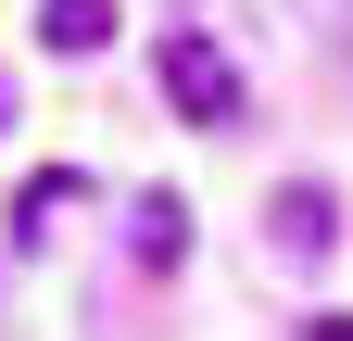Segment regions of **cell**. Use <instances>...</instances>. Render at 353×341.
<instances>
[{
    "label": "cell",
    "mask_w": 353,
    "mask_h": 341,
    "mask_svg": "<svg viewBox=\"0 0 353 341\" xmlns=\"http://www.w3.org/2000/svg\"><path fill=\"white\" fill-rule=\"evenodd\" d=\"M152 64H164V101L190 114V126H228V114H240V64L214 51L202 26H164V51H152Z\"/></svg>",
    "instance_id": "obj_1"
},
{
    "label": "cell",
    "mask_w": 353,
    "mask_h": 341,
    "mask_svg": "<svg viewBox=\"0 0 353 341\" xmlns=\"http://www.w3.org/2000/svg\"><path fill=\"white\" fill-rule=\"evenodd\" d=\"M38 38H51V51H101V38H114V0H38Z\"/></svg>",
    "instance_id": "obj_2"
},
{
    "label": "cell",
    "mask_w": 353,
    "mask_h": 341,
    "mask_svg": "<svg viewBox=\"0 0 353 341\" xmlns=\"http://www.w3.org/2000/svg\"><path fill=\"white\" fill-rule=\"evenodd\" d=\"M278 240H290V253H328V202H316V190H278Z\"/></svg>",
    "instance_id": "obj_3"
},
{
    "label": "cell",
    "mask_w": 353,
    "mask_h": 341,
    "mask_svg": "<svg viewBox=\"0 0 353 341\" xmlns=\"http://www.w3.org/2000/svg\"><path fill=\"white\" fill-rule=\"evenodd\" d=\"M139 253H152V266H176V202H164V190L139 202Z\"/></svg>",
    "instance_id": "obj_4"
},
{
    "label": "cell",
    "mask_w": 353,
    "mask_h": 341,
    "mask_svg": "<svg viewBox=\"0 0 353 341\" xmlns=\"http://www.w3.org/2000/svg\"><path fill=\"white\" fill-rule=\"evenodd\" d=\"M303 341H353V316H303Z\"/></svg>",
    "instance_id": "obj_5"
},
{
    "label": "cell",
    "mask_w": 353,
    "mask_h": 341,
    "mask_svg": "<svg viewBox=\"0 0 353 341\" xmlns=\"http://www.w3.org/2000/svg\"><path fill=\"white\" fill-rule=\"evenodd\" d=\"M0 114H13V89H0Z\"/></svg>",
    "instance_id": "obj_6"
}]
</instances>
